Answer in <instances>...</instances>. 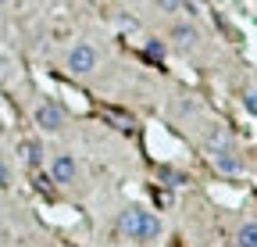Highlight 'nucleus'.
Listing matches in <instances>:
<instances>
[{
  "mask_svg": "<svg viewBox=\"0 0 257 247\" xmlns=\"http://www.w3.org/2000/svg\"><path fill=\"white\" fill-rule=\"evenodd\" d=\"M118 233L136 240V243H150V240L161 236V219L147 208H125L118 215Z\"/></svg>",
  "mask_w": 257,
  "mask_h": 247,
  "instance_id": "nucleus-1",
  "label": "nucleus"
},
{
  "mask_svg": "<svg viewBox=\"0 0 257 247\" xmlns=\"http://www.w3.org/2000/svg\"><path fill=\"white\" fill-rule=\"evenodd\" d=\"M64 65H68L72 75H93L96 68H100V54H96L93 43H75L68 50V57H64Z\"/></svg>",
  "mask_w": 257,
  "mask_h": 247,
  "instance_id": "nucleus-2",
  "label": "nucleus"
},
{
  "mask_svg": "<svg viewBox=\"0 0 257 247\" xmlns=\"http://www.w3.org/2000/svg\"><path fill=\"white\" fill-rule=\"evenodd\" d=\"M64 122H68V115H64V108L57 101H40L36 104V126L47 129V133H61Z\"/></svg>",
  "mask_w": 257,
  "mask_h": 247,
  "instance_id": "nucleus-3",
  "label": "nucleus"
},
{
  "mask_svg": "<svg viewBox=\"0 0 257 247\" xmlns=\"http://www.w3.org/2000/svg\"><path fill=\"white\" fill-rule=\"evenodd\" d=\"M50 179L57 183V187H72V183L79 179V161L72 158V154H54L50 158Z\"/></svg>",
  "mask_w": 257,
  "mask_h": 247,
  "instance_id": "nucleus-4",
  "label": "nucleus"
},
{
  "mask_svg": "<svg viewBox=\"0 0 257 247\" xmlns=\"http://www.w3.org/2000/svg\"><path fill=\"white\" fill-rule=\"evenodd\" d=\"M211 158H214L218 172H225V176L243 172V161H239V154L232 150V143H229V147H211Z\"/></svg>",
  "mask_w": 257,
  "mask_h": 247,
  "instance_id": "nucleus-5",
  "label": "nucleus"
},
{
  "mask_svg": "<svg viewBox=\"0 0 257 247\" xmlns=\"http://www.w3.org/2000/svg\"><path fill=\"white\" fill-rule=\"evenodd\" d=\"M172 40H175V47H179V50H193V47H197V40H200V33H197V25L179 22V25L172 29Z\"/></svg>",
  "mask_w": 257,
  "mask_h": 247,
  "instance_id": "nucleus-6",
  "label": "nucleus"
},
{
  "mask_svg": "<svg viewBox=\"0 0 257 247\" xmlns=\"http://www.w3.org/2000/svg\"><path fill=\"white\" fill-rule=\"evenodd\" d=\"M18 154H22V161H25L29 169H40V165H43V143H40V140H22V143H18Z\"/></svg>",
  "mask_w": 257,
  "mask_h": 247,
  "instance_id": "nucleus-7",
  "label": "nucleus"
},
{
  "mask_svg": "<svg viewBox=\"0 0 257 247\" xmlns=\"http://www.w3.org/2000/svg\"><path fill=\"white\" fill-rule=\"evenodd\" d=\"M236 247H257V222L239 226V233H236Z\"/></svg>",
  "mask_w": 257,
  "mask_h": 247,
  "instance_id": "nucleus-8",
  "label": "nucleus"
},
{
  "mask_svg": "<svg viewBox=\"0 0 257 247\" xmlns=\"http://www.w3.org/2000/svg\"><path fill=\"white\" fill-rule=\"evenodd\" d=\"M243 108H246L250 115H257V86H253V90H246V94H243Z\"/></svg>",
  "mask_w": 257,
  "mask_h": 247,
  "instance_id": "nucleus-9",
  "label": "nucleus"
},
{
  "mask_svg": "<svg viewBox=\"0 0 257 247\" xmlns=\"http://www.w3.org/2000/svg\"><path fill=\"white\" fill-rule=\"evenodd\" d=\"M154 4H157L161 11H182V8H186V0H154Z\"/></svg>",
  "mask_w": 257,
  "mask_h": 247,
  "instance_id": "nucleus-10",
  "label": "nucleus"
},
{
  "mask_svg": "<svg viewBox=\"0 0 257 247\" xmlns=\"http://www.w3.org/2000/svg\"><path fill=\"white\" fill-rule=\"evenodd\" d=\"M147 54H150V57H165V43H161V40H150V43H147Z\"/></svg>",
  "mask_w": 257,
  "mask_h": 247,
  "instance_id": "nucleus-11",
  "label": "nucleus"
},
{
  "mask_svg": "<svg viewBox=\"0 0 257 247\" xmlns=\"http://www.w3.org/2000/svg\"><path fill=\"white\" fill-rule=\"evenodd\" d=\"M8 183H11V169H8L4 161H0V190H4V187H8Z\"/></svg>",
  "mask_w": 257,
  "mask_h": 247,
  "instance_id": "nucleus-12",
  "label": "nucleus"
},
{
  "mask_svg": "<svg viewBox=\"0 0 257 247\" xmlns=\"http://www.w3.org/2000/svg\"><path fill=\"white\" fill-rule=\"evenodd\" d=\"M0 4H8V0H0Z\"/></svg>",
  "mask_w": 257,
  "mask_h": 247,
  "instance_id": "nucleus-13",
  "label": "nucleus"
}]
</instances>
